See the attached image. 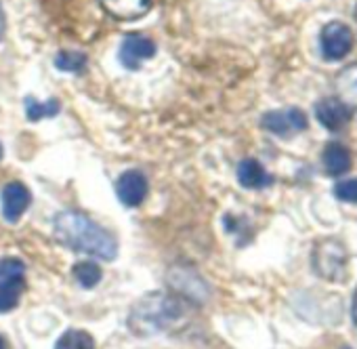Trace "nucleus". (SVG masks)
I'll return each mask as SVG.
<instances>
[{
    "mask_svg": "<svg viewBox=\"0 0 357 349\" xmlns=\"http://www.w3.org/2000/svg\"><path fill=\"white\" fill-rule=\"evenodd\" d=\"M194 315V305L190 299L178 297L174 292H149L130 309L128 326L135 334H170L181 332L190 326Z\"/></svg>",
    "mask_w": 357,
    "mask_h": 349,
    "instance_id": "f257e3e1",
    "label": "nucleus"
},
{
    "mask_svg": "<svg viewBox=\"0 0 357 349\" xmlns=\"http://www.w3.org/2000/svg\"><path fill=\"white\" fill-rule=\"evenodd\" d=\"M53 232L63 246L76 253H84L103 261H112L118 253L116 238L78 211H66L57 215Z\"/></svg>",
    "mask_w": 357,
    "mask_h": 349,
    "instance_id": "f03ea898",
    "label": "nucleus"
},
{
    "mask_svg": "<svg viewBox=\"0 0 357 349\" xmlns=\"http://www.w3.org/2000/svg\"><path fill=\"white\" fill-rule=\"evenodd\" d=\"M347 251L344 246L334 240H321L315 244L313 253H311V265L313 269L324 278V280H332V282H340L347 274Z\"/></svg>",
    "mask_w": 357,
    "mask_h": 349,
    "instance_id": "7ed1b4c3",
    "label": "nucleus"
},
{
    "mask_svg": "<svg viewBox=\"0 0 357 349\" xmlns=\"http://www.w3.org/2000/svg\"><path fill=\"white\" fill-rule=\"evenodd\" d=\"M351 47H353V34H351L349 26H344L340 22H330L321 28L319 49L328 61H338V59L347 57Z\"/></svg>",
    "mask_w": 357,
    "mask_h": 349,
    "instance_id": "20e7f679",
    "label": "nucleus"
},
{
    "mask_svg": "<svg viewBox=\"0 0 357 349\" xmlns=\"http://www.w3.org/2000/svg\"><path fill=\"white\" fill-rule=\"evenodd\" d=\"M307 116L303 110L296 107H288V110H275V112H267L261 120V126L265 131H269L275 137H292L301 131L307 128Z\"/></svg>",
    "mask_w": 357,
    "mask_h": 349,
    "instance_id": "39448f33",
    "label": "nucleus"
},
{
    "mask_svg": "<svg viewBox=\"0 0 357 349\" xmlns=\"http://www.w3.org/2000/svg\"><path fill=\"white\" fill-rule=\"evenodd\" d=\"M155 55V45L143 34H128L120 45V64L126 70H139L143 61L151 59Z\"/></svg>",
    "mask_w": 357,
    "mask_h": 349,
    "instance_id": "423d86ee",
    "label": "nucleus"
},
{
    "mask_svg": "<svg viewBox=\"0 0 357 349\" xmlns=\"http://www.w3.org/2000/svg\"><path fill=\"white\" fill-rule=\"evenodd\" d=\"M351 114L353 112L342 101H338L336 97H324L315 103V116H317L319 124L328 131H334V133L349 124Z\"/></svg>",
    "mask_w": 357,
    "mask_h": 349,
    "instance_id": "0eeeda50",
    "label": "nucleus"
},
{
    "mask_svg": "<svg viewBox=\"0 0 357 349\" xmlns=\"http://www.w3.org/2000/svg\"><path fill=\"white\" fill-rule=\"evenodd\" d=\"M116 194L122 205L126 207H139L147 196V179L139 170H126L120 174L116 184Z\"/></svg>",
    "mask_w": 357,
    "mask_h": 349,
    "instance_id": "6e6552de",
    "label": "nucleus"
},
{
    "mask_svg": "<svg viewBox=\"0 0 357 349\" xmlns=\"http://www.w3.org/2000/svg\"><path fill=\"white\" fill-rule=\"evenodd\" d=\"M30 190L24 186V184H9L5 190H3V217L9 221V223H15L20 221V217L28 211L30 207Z\"/></svg>",
    "mask_w": 357,
    "mask_h": 349,
    "instance_id": "1a4fd4ad",
    "label": "nucleus"
},
{
    "mask_svg": "<svg viewBox=\"0 0 357 349\" xmlns=\"http://www.w3.org/2000/svg\"><path fill=\"white\" fill-rule=\"evenodd\" d=\"M238 181L246 190H263L273 184V177L259 160L246 158L238 164Z\"/></svg>",
    "mask_w": 357,
    "mask_h": 349,
    "instance_id": "9d476101",
    "label": "nucleus"
},
{
    "mask_svg": "<svg viewBox=\"0 0 357 349\" xmlns=\"http://www.w3.org/2000/svg\"><path fill=\"white\" fill-rule=\"evenodd\" d=\"M99 3L112 17L120 22H130L145 15L151 9L153 0H99Z\"/></svg>",
    "mask_w": 357,
    "mask_h": 349,
    "instance_id": "9b49d317",
    "label": "nucleus"
},
{
    "mask_svg": "<svg viewBox=\"0 0 357 349\" xmlns=\"http://www.w3.org/2000/svg\"><path fill=\"white\" fill-rule=\"evenodd\" d=\"M336 99L342 101L351 112H357V61L342 68L334 80Z\"/></svg>",
    "mask_w": 357,
    "mask_h": 349,
    "instance_id": "f8f14e48",
    "label": "nucleus"
},
{
    "mask_svg": "<svg viewBox=\"0 0 357 349\" xmlns=\"http://www.w3.org/2000/svg\"><path fill=\"white\" fill-rule=\"evenodd\" d=\"M321 162H324V168H326L328 174H334V177H338V174H342V172L349 170L351 156H349V151H347L344 145H340V143H328L326 149H324Z\"/></svg>",
    "mask_w": 357,
    "mask_h": 349,
    "instance_id": "ddd939ff",
    "label": "nucleus"
},
{
    "mask_svg": "<svg viewBox=\"0 0 357 349\" xmlns=\"http://www.w3.org/2000/svg\"><path fill=\"white\" fill-rule=\"evenodd\" d=\"M59 110H61V105L57 99L38 101L34 97H26V114H28V120H32V122H38L43 118H53L59 114Z\"/></svg>",
    "mask_w": 357,
    "mask_h": 349,
    "instance_id": "4468645a",
    "label": "nucleus"
},
{
    "mask_svg": "<svg viewBox=\"0 0 357 349\" xmlns=\"http://www.w3.org/2000/svg\"><path fill=\"white\" fill-rule=\"evenodd\" d=\"M24 292V280H7L0 282V313L17 307L20 297Z\"/></svg>",
    "mask_w": 357,
    "mask_h": 349,
    "instance_id": "2eb2a0df",
    "label": "nucleus"
},
{
    "mask_svg": "<svg viewBox=\"0 0 357 349\" xmlns=\"http://www.w3.org/2000/svg\"><path fill=\"white\" fill-rule=\"evenodd\" d=\"M55 349H95V341L86 330L72 328L59 336Z\"/></svg>",
    "mask_w": 357,
    "mask_h": 349,
    "instance_id": "dca6fc26",
    "label": "nucleus"
},
{
    "mask_svg": "<svg viewBox=\"0 0 357 349\" xmlns=\"http://www.w3.org/2000/svg\"><path fill=\"white\" fill-rule=\"evenodd\" d=\"M55 66L61 72H82L86 66V55L80 51H61L55 57Z\"/></svg>",
    "mask_w": 357,
    "mask_h": 349,
    "instance_id": "f3484780",
    "label": "nucleus"
},
{
    "mask_svg": "<svg viewBox=\"0 0 357 349\" xmlns=\"http://www.w3.org/2000/svg\"><path fill=\"white\" fill-rule=\"evenodd\" d=\"M74 278L80 282V286L93 288V286H97L99 280H101V269H99V265H95V263H91V261H82V263H76V267H74Z\"/></svg>",
    "mask_w": 357,
    "mask_h": 349,
    "instance_id": "a211bd4d",
    "label": "nucleus"
},
{
    "mask_svg": "<svg viewBox=\"0 0 357 349\" xmlns=\"http://www.w3.org/2000/svg\"><path fill=\"white\" fill-rule=\"evenodd\" d=\"M26 267L20 259L15 257H7L0 261V282H7V280H24Z\"/></svg>",
    "mask_w": 357,
    "mask_h": 349,
    "instance_id": "6ab92c4d",
    "label": "nucleus"
},
{
    "mask_svg": "<svg viewBox=\"0 0 357 349\" xmlns=\"http://www.w3.org/2000/svg\"><path fill=\"white\" fill-rule=\"evenodd\" d=\"M334 196H336L340 202L357 205V179L338 181V184L334 186Z\"/></svg>",
    "mask_w": 357,
    "mask_h": 349,
    "instance_id": "aec40b11",
    "label": "nucleus"
},
{
    "mask_svg": "<svg viewBox=\"0 0 357 349\" xmlns=\"http://www.w3.org/2000/svg\"><path fill=\"white\" fill-rule=\"evenodd\" d=\"M351 313H353V322L357 324V292L353 297V309H351Z\"/></svg>",
    "mask_w": 357,
    "mask_h": 349,
    "instance_id": "412c9836",
    "label": "nucleus"
},
{
    "mask_svg": "<svg viewBox=\"0 0 357 349\" xmlns=\"http://www.w3.org/2000/svg\"><path fill=\"white\" fill-rule=\"evenodd\" d=\"M5 34V15H3V9H0V38Z\"/></svg>",
    "mask_w": 357,
    "mask_h": 349,
    "instance_id": "4be33fe9",
    "label": "nucleus"
},
{
    "mask_svg": "<svg viewBox=\"0 0 357 349\" xmlns=\"http://www.w3.org/2000/svg\"><path fill=\"white\" fill-rule=\"evenodd\" d=\"M0 349H7V343L3 341V336H0Z\"/></svg>",
    "mask_w": 357,
    "mask_h": 349,
    "instance_id": "5701e85b",
    "label": "nucleus"
},
{
    "mask_svg": "<svg viewBox=\"0 0 357 349\" xmlns=\"http://www.w3.org/2000/svg\"><path fill=\"white\" fill-rule=\"evenodd\" d=\"M0 158H3V145H0Z\"/></svg>",
    "mask_w": 357,
    "mask_h": 349,
    "instance_id": "b1692460",
    "label": "nucleus"
},
{
    "mask_svg": "<svg viewBox=\"0 0 357 349\" xmlns=\"http://www.w3.org/2000/svg\"><path fill=\"white\" fill-rule=\"evenodd\" d=\"M355 20H357V9H355Z\"/></svg>",
    "mask_w": 357,
    "mask_h": 349,
    "instance_id": "393cba45",
    "label": "nucleus"
},
{
    "mask_svg": "<svg viewBox=\"0 0 357 349\" xmlns=\"http://www.w3.org/2000/svg\"><path fill=\"white\" fill-rule=\"evenodd\" d=\"M344 349H349V347H344Z\"/></svg>",
    "mask_w": 357,
    "mask_h": 349,
    "instance_id": "a878e982",
    "label": "nucleus"
}]
</instances>
